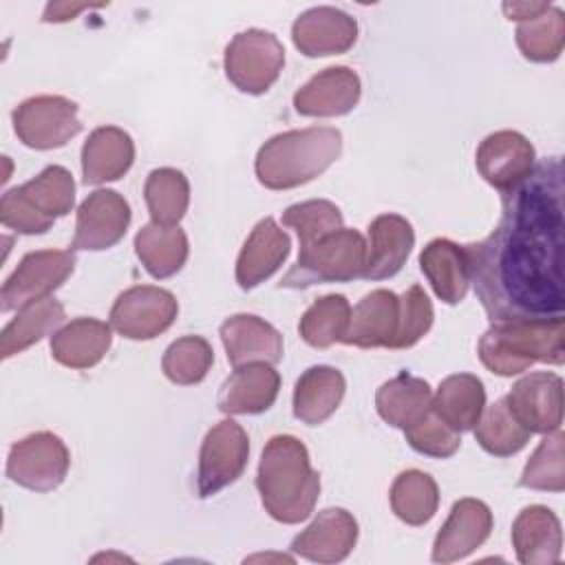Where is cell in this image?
I'll return each mask as SVG.
<instances>
[{
  "label": "cell",
  "instance_id": "1",
  "mask_svg": "<svg viewBox=\"0 0 565 565\" xmlns=\"http://www.w3.org/2000/svg\"><path fill=\"white\" fill-rule=\"evenodd\" d=\"M563 163L545 159L501 192V218L477 243L463 245L470 282L488 318L563 316Z\"/></svg>",
  "mask_w": 565,
  "mask_h": 565
},
{
  "label": "cell",
  "instance_id": "2",
  "mask_svg": "<svg viewBox=\"0 0 565 565\" xmlns=\"http://www.w3.org/2000/svg\"><path fill=\"white\" fill-rule=\"evenodd\" d=\"M256 488L265 512L285 525L305 521L320 497V475L307 446L294 435H274L260 455Z\"/></svg>",
  "mask_w": 565,
  "mask_h": 565
},
{
  "label": "cell",
  "instance_id": "3",
  "mask_svg": "<svg viewBox=\"0 0 565 565\" xmlns=\"http://www.w3.org/2000/svg\"><path fill=\"white\" fill-rule=\"evenodd\" d=\"M477 353L481 364L501 377L519 375L536 362L561 366L565 362L563 316L492 322Z\"/></svg>",
  "mask_w": 565,
  "mask_h": 565
},
{
  "label": "cell",
  "instance_id": "4",
  "mask_svg": "<svg viewBox=\"0 0 565 565\" xmlns=\"http://www.w3.org/2000/svg\"><path fill=\"white\" fill-rule=\"evenodd\" d=\"M342 152V132L331 126L287 130L267 139L254 161L260 185L291 190L318 179Z\"/></svg>",
  "mask_w": 565,
  "mask_h": 565
},
{
  "label": "cell",
  "instance_id": "5",
  "mask_svg": "<svg viewBox=\"0 0 565 565\" xmlns=\"http://www.w3.org/2000/svg\"><path fill=\"white\" fill-rule=\"evenodd\" d=\"M75 203L73 174L62 166H46L31 181L11 188L0 201V221L18 234H44Z\"/></svg>",
  "mask_w": 565,
  "mask_h": 565
},
{
  "label": "cell",
  "instance_id": "6",
  "mask_svg": "<svg viewBox=\"0 0 565 565\" xmlns=\"http://www.w3.org/2000/svg\"><path fill=\"white\" fill-rule=\"evenodd\" d=\"M364 263V236L358 230L340 227L307 245H300L296 265H291L278 287L307 289L327 282H351L355 278H362Z\"/></svg>",
  "mask_w": 565,
  "mask_h": 565
},
{
  "label": "cell",
  "instance_id": "7",
  "mask_svg": "<svg viewBox=\"0 0 565 565\" xmlns=\"http://www.w3.org/2000/svg\"><path fill=\"white\" fill-rule=\"evenodd\" d=\"M225 75L247 95L267 93L285 66V49L280 40L263 29L236 33L225 46Z\"/></svg>",
  "mask_w": 565,
  "mask_h": 565
},
{
  "label": "cell",
  "instance_id": "8",
  "mask_svg": "<svg viewBox=\"0 0 565 565\" xmlns=\"http://www.w3.org/2000/svg\"><path fill=\"white\" fill-rule=\"evenodd\" d=\"M71 466L66 444L49 433L40 430L15 441L7 459V477L33 492H51L62 486Z\"/></svg>",
  "mask_w": 565,
  "mask_h": 565
},
{
  "label": "cell",
  "instance_id": "9",
  "mask_svg": "<svg viewBox=\"0 0 565 565\" xmlns=\"http://www.w3.org/2000/svg\"><path fill=\"white\" fill-rule=\"evenodd\" d=\"M13 130L26 148H62L82 130L77 104L62 95L29 97L13 110Z\"/></svg>",
  "mask_w": 565,
  "mask_h": 565
},
{
  "label": "cell",
  "instance_id": "10",
  "mask_svg": "<svg viewBox=\"0 0 565 565\" xmlns=\"http://www.w3.org/2000/svg\"><path fill=\"white\" fill-rule=\"evenodd\" d=\"M249 459V437L234 419L214 424L201 444L196 490L201 499L214 497L230 483H234Z\"/></svg>",
  "mask_w": 565,
  "mask_h": 565
},
{
  "label": "cell",
  "instance_id": "11",
  "mask_svg": "<svg viewBox=\"0 0 565 565\" xmlns=\"http://www.w3.org/2000/svg\"><path fill=\"white\" fill-rule=\"evenodd\" d=\"M179 302L172 291L137 285L117 296L110 307V327L128 340H152L177 320Z\"/></svg>",
  "mask_w": 565,
  "mask_h": 565
},
{
  "label": "cell",
  "instance_id": "12",
  "mask_svg": "<svg viewBox=\"0 0 565 565\" xmlns=\"http://www.w3.org/2000/svg\"><path fill=\"white\" fill-rule=\"evenodd\" d=\"M75 269L71 249H38L22 256L20 265L2 285V311L20 309L31 300L49 298Z\"/></svg>",
  "mask_w": 565,
  "mask_h": 565
},
{
  "label": "cell",
  "instance_id": "13",
  "mask_svg": "<svg viewBox=\"0 0 565 565\" xmlns=\"http://www.w3.org/2000/svg\"><path fill=\"white\" fill-rule=\"evenodd\" d=\"M130 225V205L115 190H95L77 207L73 249L102 252L117 245Z\"/></svg>",
  "mask_w": 565,
  "mask_h": 565
},
{
  "label": "cell",
  "instance_id": "14",
  "mask_svg": "<svg viewBox=\"0 0 565 565\" xmlns=\"http://www.w3.org/2000/svg\"><path fill=\"white\" fill-rule=\"evenodd\" d=\"M510 411L530 433H552L563 424V380L552 371L523 375L505 395Z\"/></svg>",
  "mask_w": 565,
  "mask_h": 565
},
{
  "label": "cell",
  "instance_id": "15",
  "mask_svg": "<svg viewBox=\"0 0 565 565\" xmlns=\"http://www.w3.org/2000/svg\"><path fill=\"white\" fill-rule=\"evenodd\" d=\"M291 40L307 57L347 53L358 40V22L335 7H311L291 24Z\"/></svg>",
  "mask_w": 565,
  "mask_h": 565
},
{
  "label": "cell",
  "instance_id": "16",
  "mask_svg": "<svg viewBox=\"0 0 565 565\" xmlns=\"http://www.w3.org/2000/svg\"><path fill=\"white\" fill-rule=\"evenodd\" d=\"M534 146L516 130H497L477 148V170L486 183L505 192L521 183L534 168Z\"/></svg>",
  "mask_w": 565,
  "mask_h": 565
},
{
  "label": "cell",
  "instance_id": "17",
  "mask_svg": "<svg viewBox=\"0 0 565 565\" xmlns=\"http://www.w3.org/2000/svg\"><path fill=\"white\" fill-rule=\"evenodd\" d=\"M494 527L490 508L479 499H459L433 543L435 563H455L479 550Z\"/></svg>",
  "mask_w": 565,
  "mask_h": 565
},
{
  "label": "cell",
  "instance_id": "18",
  "mask_svg": "<svg viewBox=\"0 0 565 565\" xmlns=\"http://www.w3.org/2000/svg\"><path fill=\"white\" fill-rule=\"evenodd\" d=\"M358 521L344 508H327L291 541V552L311 563H340L358 543Z\"/></svg>",
  "mask_w": 565,
  "mask_h": 565
},
{
  "label": "cell",
  "instance_id": "19",
  "mask_svg": "<svg viewBox=\"0 0 565 565\" xmlns=\"http://www.w3.org/2000/svg\"><path fill=\"white\" fill-rule=\"evenodd\" d=\"M362 95L360 77L349 66H329L305 82L294 95V108L302 117L349 115Z\"/></svg>",
  "mask_w": 565,
  "mask_h": 565
},
{
  "label": "cell",
  "instance_id": "20",
  "mask_svg": "<svg viewBox=\"0 0 565 565\" xmlns=\"http://www.w3.org/2000/svg\"><path fill=\"white\" fill-rule=\"evenodd\" d=\"M221 342L234 369L254 362L278 364L282 360L280 331L254 313L230 316L221 324Z\"/></svg>",
  "mask_w": 565,
  "mask_h": 565
},
{
  "label": "cell",
  "instance_id": "21",
  "mask_svg": "<svg viewBox=\"0 0 565 565\" xmlns=\"http://www.w3.org/2000/svg\"><path fill=\"white\" fill-rule=\"evenodd\" d=\"M291 252V241L271 216L260 218L249 232L236 258V282L249 291L271 278Z\"/></svg>",
  "mask_w": 565,
  "mask_h": 565
},
{
  "label": "cell",
  "instance_id": "22",
  "mask_svg": "<svg viewBox=\"0 0 565 565\" xmlns=\"http://www.w3.org/2000/svg\"><path fill=\"white\" fill-rule=\"evenodd\" d=\"M280 391V375L274 364L254 362L234 369L221 384L218 411L225 415H258L274 406Z\"/></svg>",
  "mask_w": 565,
  "mask_h": 565
},
{
  "label": "cell",
  "instance_id": "23",
  "mask_svg": "<svg viewBox=\"0 0 565 565\" xmlns=\"http://www.w3.org/2000/svg\"><path fill=\"white\" fill-rule=\"evenodd\" d=\"M415 245L413 225L399 214H380L369 225L366 263L362 278L386 280L393 278L406 263Z\"/></svg>",
  "mask_w": 565,
  "mask_h": 565
},
{
  "label": "cell",
  "instance_id": "24",
  "mask_svg": "<svg viewBox=\"0 0 565 565\" xmlns=\"http://www.w3.org/2000/svg\"><path fill=\"white\" fill-rule=\"evenodd\" d=\"M512 547L523 565H554L563 554L558 516L545 505L523 508L512 523Z\"/></svg>",
  "mask_w": 565,
  "mask_h": 565
},
{
  "label": "cell",
  "instance_id": "25",
  "mask_svg": "<svg viewBox=\"0 0 565 565\" xmlns=\"http://www.w3.org/2000/svg\"><path fill=\"white\" fill-rule=\"evenodd\" d=\"M399 322V296L388 289H373L351 311L344 344L360 349H391Z\"/></svg>",
  "mask_w": 565,
  "mask_h": 565
},
{
  "label": "cell",
  "instance_id": "26",
  "mask_svg": "<svg viewBox=\"0 0 565 565\" xmlns=\"http://www.w3.org/2000/svg\"><path fill=\"white\" fill-rule=\"evenodd\" d=\"M135 161L132 137L117 126L95 128L82 146V177L86 185L121 179Z\"/></svg>",
  "mask_w": 565,
  "mask_h": 565
},
{
  "label": "cell",
  "instance_id": "27",
  "mask_svg": "<svg viewBox=\"0 0 565 565\" xmlns=\"http://www.w3.org/2000/svg\"><path fill=\"white\" fill-rule=\"evenodd\" d=\"M419 269L435 296L446 305H459L470 287V267L463 245L433 238L419 254Z\"/></svg>",
  "mask_w": 565,
  "mask_h": 565
},
{
  "label": "cell",
  "instance_id": "28",
  "mask_svg": "<svg viewBox=\"0 0 565 565\" xmlns=\"http://www.w3.org/2000/svg\"><path fill=\"white\" fill-rule=\"evenodd\" d=\"M113 344L110 324L97 318H75L53 331L51 355L68 369H90L104 360Z\"/></svg>",
  "mask_w": 565,
  "mask_h": 565
},
{
  "label": "cell",
  "instance_id": "29",
  "mask_svg": "<svg viewBox=\"0 0 565 565\" xmlns=\"http://www.w3.org/2000/svg\"><path fill=\"white\" fill-rule=\"evenodd\" d=\"M347 391L344 375L327 364L309 366L294 386V417L307 426L327 422Z\"/></svg>",
  "mask_w": 565,
  "mask_h": 565
},
{
  "label": "cell",
  "instance_id": "30",
  "mask_svg": "<svg viewBox=\"0 0 565 565\" xmlns=\"http://www.w3.org/2000/svg\"><path fill=\"white\" fill-rule=\"evenodd\" d=\"M375 408L388 426L404 430L433 408V391L426 380L402 371L377 388Z\"/></svg>",
  "mask_w": 565,
  "mask_h": 565
},
{
  "label": "cell",
  "instance_id": "31",
  "mask_svg": "<svg viewBox=\"0 0 565 565\" xmlns=\"http://www.w3.org/2000/svg\"><path fill=\"white\" fill-rule=\"evenodd\" d=\"M135 252L143 269L157 278H170L181 271L188 260L190 243L179 225L146 223L135 236Z\"/></svg>",
  "mask_w": 565,
  "mask_h": 565
},
{
  "label": "cell",
  "instance_id": "32",
  "mask_svg": "<svg viewBox=\"0 0 565 565\" xmlns=\"http://www.w3.org/2000/svg\"><path fill=\"white\" fill-rule=\"evenodd\" d=\"M486 408L483 382L472 373H455L441 380L433 395V413L457 433L472 430Z\"/></svg>",
  "mask_w": 565,
  "mask_h": 565
},
{
  "label": "cell",
  "instance_id": "33",
  "mask_svg": "<svg viewBox=\"0 0 565 565\" xmlns=\"http://www.w3.org/2000/svg\"><path fill=\"white\" fill-rule=\"evenodd\" d=\"M64 320V307L55 298L31 300L18 309V316L0 333V358L22 353L31 344L40 342L44 335L57 329Z\"/></svg>",
  "mask_w": 565,
  "mask_h": 565
},
{
  "label": "cell",
  "instance_id": "34",
  "mask_svg": "<svg viewBox=\"0 0 565 565\" xmlns=\"http://www.w3.org/2000/svg\"><path fill=\"white\" fill-rule=\"evenodd\" d=\"M391 510L406 525H426L439 508L437 481L422 470H404L391 486Z\"/></svg>",
  "mask_w": 565,
  "mask_h": 565
},
{
  "label": "cell",
  "instance_id": "35",
  "mask_svg": "<svg viewBox=\"0 0 565 565\" xmlns=\"http://www.w3.org/2000/svg\"><path fill=\"white\" fill-rule=\"evenodd\" d=\"M351 322V305L342 294H327L311 302L298 322L300 338L313 349L342 342Z\"/></svg>",
  "mask_w": 565,
  "mask_h": 565
},
{
  "label": "cell",
  "instance_id": "36",
  "mask_svg": "<svg viewBox=\"0 0 565 565\" xmlns=\"http://www.w3.org/2000/svg\"><path fill=\"white\" fill-rule=\"evenodd\" d=\"M475 430V439L479 446L494 457H510L525 448L530 441V430L516 419L510 411L508 399L501 397L492 406L483 408Z\"/></svg>",
  "mask_w": 565,
  "mask_h": 565
},
{
  "label": "cell",
  "instance_id": "37",
  "mask_svg": "<svg viewBox=\"0 0 565 565\" xmlns=\"http://www.w3.org/2000/svg\"><path fill=\"white\" fill-rule=\"evenodd\" d=\"M148 212L159 225H179L190 205V183L177 168H157L143 183Z\"/></svg>",
  "mask_w": 565,
  "mask_h": 565
},
{
  "label": "cell",
  "instance_id": "38",
  "mask_svg": "<svg viewBox=\"0 0 565 565\" xmlns=\"http://www.w3.org/2000/svg\"><path fill=\"white\" fill-rule=\"evenodd\" d=\"M565 44V15L558 7H547L532 20L519 22L516 46L525 60L536 64L556 62Z\"/></svg>",
  "mask_w": 565,
  "mask_h": 565
},
{
  "label": "cell",
  "instance_id": "39",
  "mask_svg": "<svg viewBox=\"0 0 565 565\" xmlns=\"http://www.w3.org/2000/svg\"><path fill=\"white\" fill-rule=\"evenodd\" d=\"M565 435L563 430L545 433L532 457L527 459L519 486L543 492L565 490Z\"/></svg>",
  "mask_w": 565,
  "mask_h": 565
},
{
  "label": "cell",
  "instance_id": "40",
  "mask_svg": "<svg viewBox=\"0 0 565 565\" xmlns=\"http://www.w3.org/2000/svg\"><path fill=\"white\" fill-rule=\"evenodd\" d=\"M214 364V351L201 335H183L174 340L161 360L163 375L179 386H192L205 380Z\"/></svg>",
  "mask_w": 565,
  "mask_h": 565
},
{
  "label": "cell",
  "instance_id": "41",
  "mask_svg": "<svg viewBox=\"0 0 565 565\" xmlns=\"http://www.w3.org/2000/svg\"><path fill=\"white\" fill-rule=\"evenodd\" d=\"M282 225L296 230L300 245H307L342 225V212L335 203L327 199H311L294 203L282 212Z\"/></svg>",
  "mask_w": 565,
  "mask_h": 565
},
{
  "label": "cell",
  "instance_id": "42",
  "mask_svg": "<svg viewBox=\"0 0 565 565\" xmlns=\"http://www.w3.org/2000/svg\"><path fill=\"white\" fill-rule=\"evenodd\" d=\"M404 435L415 452L433 459H448L461 446V433H457L444 419H439L433 413V408L419 422L404 428Z\"/></svg>",
  "mask_w": 565,
  "mask_h": 565
},
{
  "label": "cell",
  "instance_id": "43",
  "mask_svg": "<svg viewBox=\"0 0 565 565\" xmlns=\"http://www.w3.org/2000/svg\"><path fill=\"white\" fill-rule=\"evenodd\" d=\"M433 302L419 285H413L399 296V322L391 349L415 347L433 327Z\"/></svg>",
  "mask_w": 565,
  "mask_h": 565
},
{
  "label": "cell",
  "instance_id": "44",
  "mask_svg": "<svg viewBox=\"0 0 565 565\" xmlns=\"http://www.w3.org/2000/svg\"><path fill=\"white\" fill-rule=\"evenodd\" d=\"M547 7H550L547 2H505L503 11H505L508 20L525 22V20H532L539 13H543Z\"/></svg>",
  "mask_w": 565,
  "mask_h": 565
},
{
  "label": "cell",
  "instance_id": "45",
  "mask_svg": "<svg viewBox=\"0 0 565 565\" xmlns=\"http://www.w3.org/2000/svg\"><path fill=\"white\" fill-rule=\"evenodd\" d=\"M88 4H68V2H51L42 15L44 22H66L73 20L77 11L86 9Z\"/></svg>",
  "mask_w": 565,
  "mask_h": 565
}]
</instances>
